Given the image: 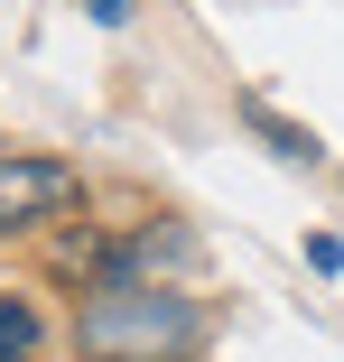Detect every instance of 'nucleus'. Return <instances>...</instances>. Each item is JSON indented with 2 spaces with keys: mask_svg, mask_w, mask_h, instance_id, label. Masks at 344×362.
Segmentation results:
<instances>
[{
  "mask_svg": "<svg viewBox=\"0 0 344 362\" xmlns=\"http://www.w3.org/2000/svg\"><path fill=\"white\" fill-rule=\"evenodd\" d=\"M195 344V316L186 298H168V288H93V307H84V353L93 362H177Z\"/></svg>",
  "mask_w": 344,
  "mask_h": 362,
  "instance_id": "obj_1",
  "label": "nucleus"
},
{
  "mask_svg": "<svg viewBox=\"0 0 344 362\" xmlns=\"http://www.w3.org/2000/svg\"><path fill=\"white\" fill-rule=\"evenodd\" d=\"M84 204V168L75 158H47V149H0V242L38 233L56 214Z\"/></svg>",
  "mask_w": 344,
  "mask_h": 362,
  "instance_id": "obj_2",
  "label": "nucleus"
},
{
  "mask_svg": "<svg viewBox=\"0 0 344 362\" xmlns=\"http://www.w3.org/2000/svg\"><path fill=\"white\" fill-rule=\"evenodd\" d=\"M242 121H251V130H260V139H270V149H280V158H307V168L326 158V149H316V130H298V121H280L270 103H242Z\"/></svg>",
  "mask_w": 344,
  "mask_h": 362,
  "instance_id": "obj_3",
  "label": "nucleus"
},
{
  "mask_svg": "<svg viewBox=\"0 0 344 362\" xmlns=\"http://www.w3.org/2000/svg\"><path fill=\"white\" fill-rule=\"evenodd\" d=\"M28 353H38V307L0 298V362H28Z\"/></svg>",
  "mask_w": 344,
  "mask_h": 362,
  "instance_id": "obj_4",
  "label": "nucleus"
},
{
  "mask_svg": "<svg viewBox=\"0 0 344 362\" xmlns=\"http://www.w3.org/2000/svg\"><path fill=\"white\" fill-rule=\"evenodd\" d=\"M307 269H344V242L335 233H307Z\"/></svg>",
  "mask_w": 344,
  "mask_h": 362,
  "instance_id": "obj_5",
  "label": "nucleus"
},
{
  "mask_svg": "<svg viewBox=\"0 0 344 362\" xmlns=\"http://www.w3.org/2000/svg\"><path fill=\"white\" fill-rule=\"evenodd\" d=\"M93 19H103V28H121V19H130V0H93Z\"/></svg>",
  "mask_w": 344,
  "mask_h": 362,
  "instance_id": "obj_6",
  "label": "nucleus"
}]
</instances>
